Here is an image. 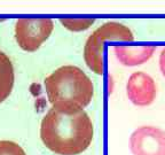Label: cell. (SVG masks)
<instances>
[{"label":"cell","instance_id":"6da1fadb","mask_svg":"<svg viewBox=\"0 0 165 155\" xmlns=\"http://www.w3.org/2000/svg\"><path fill=\"white\" fill-rule=\"evenodd\" d=\"M94 129L83 108L54 105L40 125V138L46 147L60 155H77L90 147Z\"/></svg>","mask_w":165,"mask_h":155},{"label":"cell","instance_id":"5b68a950","mask_svg":"<svg viewBox=\"0 0 165 155\" xmlns=\"http://www.w3.org/2000/svg\"><path fill=\"white\" fill-rule=\"evenodd\" d=\"M133 155H165V131L152 125H143L130 137Z\"/></svg>","mask_w":165,"mask_h":155},{"label":"cell","instance_id":"52a82bcc","mask_svg":"<svg viewBox=\"0 0 165 155\" xmlns=\"http://www.w3.org/2000/svg\"><path fill=\"white\" fill-rule=\"evenodd\" d=\"M115 55L117 60L127 67L140 66L147 62L155 52L154 45H142V46H125L117 45L114 47Z\"/></svg>","mask_w":165,"mask_h":155},{"label":"cell","instance_id":"9c48e42d","mask_svg":"<svg viewBox=\"0 0 165 155\" xmlns=\"http://www.w3.org/2000/svg\"><path fill=\"white\" fill-rule=\"evenodd\" d=\"M60 22L70 31H83L88 29L95 22L94 18H61Z\"/></svg>","mask_w":165,"mask_h":155},{"label":"cell","instance_id":"30bf717a","mask_svg":"<svg viewBox=\"0 0 165 155\" xmlns=\"http://www.w3.org/2000/svg\"><path fill=\"white\" fill-rule=\"evenodd\" d=\"M0 155H27L24 149L14 141L0 140Z\"/></svg>","mask_w":165,"mask_h":155},{"label":"cell","instance_id":"3957f363","mask_svg":"<svg viewBox=\"0 0 165 155\" xmlns=\"http://www.w3.org/2000/svg\"><path fill=\"white\" fill-rule=\"evenodd\" d=\"M105 40L133 42L134 36L126 25L116 21H109L94 31L84 47V59L91 70L98 75L105 71L103 49Z\"/></svg>","mask_w":165,"mask_h":155},{"label":"cell","instance_id":"7a4b0ae2","mask_svg":"<svg viewBox=\"0 0 165 155\" xmlns=\"http://www.w3.org/2000/svg\"><path fill=\"white\" fill-rule=\"evenodd\" d=\"M49 102L85 108L93 98L94 86L91 78L78 67L63 66L45 79Z\"/></svg>","mask_w":165,"mask_h":155},{"label":"cell","instance_id":"8fae6325","mask_svg":"<svg viewBox=\"0 0 165 155\" xmlns=\"http://www.w3.org/2000/svg\"><path fill=\"white\" fill-rule=\"evenodd\" d=\"M159 69H161L163 76L165 77V47L163 48V51L161 52V55H159Z\"/></svg>","mask_w":165,"mask_h":155},{"label":"cell","instance_id":"277c9868","mask_svg":"<svg viewBox=\"0 0 165 155\" xmlns=\"http://www.w3.org/2000/svg\"><path fill=\"white\" fill-rule=\"evenodd\" d=\"M54 28L51 18H18L15 24V38L18 46L27 52H34L48 39Z\"/></svg>","mask_w":165,"mask_h":155},{"label":"cell","instance_id":"ba28073f","mask_svg":"<svg viewBox=\"0 0 165 155\" xmlns=\"http://www.w3.org/2000/svg\"><path fill=\"white\" fill-rule=\"evenodd\" d=\"M14 86V67L11 59L0 51V104L12 93Z\"/></svg>","mask_w":165,"mask_h":155},{"label":"cell","instance_id":"8992f818","mask_svg":"<svg viewBox=\"0 0 165 155\" xmlns=\"http://www.w3.org/2000/svg\"><path fill=\"white\" fill-rule=\"evenodd\" d=\"M126 93L133 105L146 107L155 101L157 87L152 77L142 71H136L132 74L127 80Z\"/></svg>","mask_w":165,"mask_h":155}]
</instances>
